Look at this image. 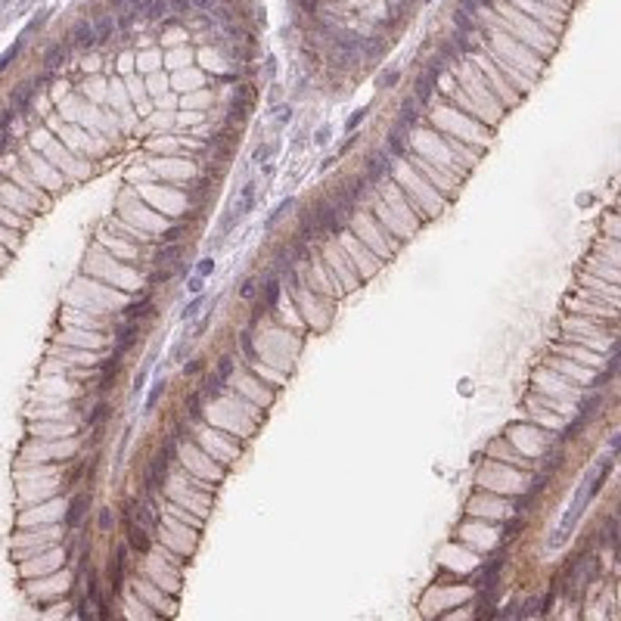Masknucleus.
<instances>
[{"mask_svg":"<svg viewBox=\"0 0 621 621\" xmlns=\"http://www.w3.org/2000/svg\"><path fill=\"white\" fill-rule=\"evenodd\" d=\"M202 286H205V277H199V274H193V277L186 280V289H189L193 295H199V292H202Z\"/></svg>","mask_w":621,"mask_h":621,"instance_id":"27","label":"nucleus"},{"mask_svg":"<svg viewBox=\"0 0 621 621\" xmlns=\"http://www.w3.org/2000/svg\"><path fill=\"white\" fill-rule=\"evenodd\" d=\"M97 522H100V528H103V531H109V528H112V513L103 507V510H100V516H97Z\"/></svg>","mask_w":621,"mask_h":621,"instance_id":"30","label":"nucleus"},{"mask_svg":"<svg viewBox=\"0 0 621 621\" xmlns=\"http://www.w3.org/2000/svg\"><path fill=\"white\" fill-rule=\"evenodd\" d=\"M211 270H214V258H202V261L196 264V274H199V277H211Z\"/></svg>","mask_w":621,"mask_h":621,"instance_id":"28","label":"nucleus"},{"mask_svg":"<svg viewBox=\"0 0 621 621\" xmlns=\"http://www.w3.org/2000/svg\"><path fill=\"white\" fill-rule=\"evenodd\" d=\"M385 152L392 155V159H407V155L413 152V146H410V131L395 125L392 131H388V137H385Z\"/></svg>","mask_w":621,"mask_h":621,"instance_id":"5","label":"nucleus"},{"mask_svg":"<svg viewBox=\"0 0 621 621\" xmlns=\"http://www.w3.org/2000/svg\"><path fill=\"white\" fill-rule=\"evenodd\" d=\"M205 410H208V398H205L202 388H196V392L186 395V416H189L193 422H199V419L205 416Z\"/></svg>","mask_w":621,"mask_h":621,"instance_id":"13","label":"nucleus"},{"mask_svg":"<svg viewBox=\"0 0 621 621\" xmlns=\"http://www.w3.org/2000/svg\"><path fill=\"white\" fill-rule=\"evenodd\" d=\"M367 180H370V186H382L388 177L395 174V159L388 155L385 149H376L370 159H367Z\"/></svg>","mask_w":621,"mask_h":621,"instance_id":"2","label":"nucleus"},{"mask_svg":"<svg viewBox=\"0 0 621 621\" xmlns=\"http://www.w3.org/2000/svg\"><path fill=\"white\" fill-rule=\"evenodd\" d=\"M367 112H370V106H364V109L351 112V118H348V125H345V128H348V131H357V128H361V122L367 118Z\"/></svg>","mask_w":621,"mask_h":621,"instance_id":"26","label":"nucleus"},{"mask_svg":"<svg viewBox=\"0 0 621 621\" xmlns=\"http://www.w3.org/2000/svg\"><path fill=\"white\" fill-rule=\"evenodd\" d=\"M177 261H180V246H177V243H162L159 249L152 252V264H155V267L177 264Z\"/></svg>","mask_w":621,"mask_h":621,"instance_id":"14","label":"nucleus"},{"mask_svg":"<svg viewBox=\"0 0 621 621\" xmlns=\"http://www.w3.org/2000/svg\"><path fill=\"white\" fill-rule=\"evenodd\" d=\"M289 208H292V199H283V202H280V205H277V208H274V211H270V214H267V221H264V227H267V230H274V227H277V224H280V221H283V214H286V211H289Z\"/></svg>","mask_w":621,"mask_h":621,"instance_id":"20","label":"nucleus"},{"mask_svg":"<svg viewBox=\"0 0 621 621\" xmlns=\"http://www.w3.org/2000/svg\"><path fill=\"white\" fill-rule=\"evenodd\" d=\"M134 519L146 528V531H159V510H155V500L146 497L143 503H134Z\"/></svg>","mask_w":621,"mask_h":621,"instance_id":"8","label":"nucleus"},{"mask_svg":"<svg viewBox=\"0 0 621 621\" xmlns=\"http://www.w3.org/2000/svg\"><path fill=\"white\" fill-rule=\"evenodd\" d=\"M270 152H274V146H270V143H261V146L255 149V162H267Z\"/></svg>","mask_w":621,"mask_h":621,"instance_id":"29","label":"nucleus"},{"mask_svg":"<svg viewBox=\"0 0 621 621\" xmlns=\"http://www.w3.org/2000/svg\"><path fill=\"white\" fill-rule=\"evenodd\" d=\"M329 137H332V131H329V128H326V125H323V128H320V131H317V134H314V143H320V146H326V143H329Z\"/></svg>","mask_w":621,"mask_h":621,"instance_id":"31","label":"nucleus"},{"mask_svg":"<svg viewBox=\"0 0 621 621\" xmlns=\"http://www.w3.org/2000/svg\"><path fill=\"white\" fill-rule=\"evenodd\" d=\"M202 304H205V295H202V292H199V295H193L189 304L183 307V314H180V317H183V320H193V317H196L199 310H202Z\"/></svg>","mask_w":621,"mask_h":621,"instance_id":"22","label":"nucleus"},{"mask_svg":"<svg viewBox=\"0 0 621 621\" xmlns=\"http://www.w3.org/2000/svg\"><path fill=\"white\" fill-rule=\"evenodd\" d=\"M87 510H90V494H78V497L68 503V510H65V525H68V528H78V525L84 522Z\"/></svg>","mask_w":621,"mask_h":621,"instance_id":"9","label":"nucleus"},{"mask_svg":"<svg viewBox=\"0 0 621 621\" xmlns=\"http://www.w3.org/2000/svg\"><path fill=\"white\" fill-rule=\"evenodd\" d=\"M140 336H143V323H140V320H125V317H122V323H115V354L131 351Z\"/></svg>","mask_w":621,"mask_h":621,"instance_id":"3","label":"nucleus"},{"mask_svg":"<svg viewBox=\"0 0 621 621\" xmlns=\"http://www.w3.org/2000/svg\"><path fill=\"white\" fill-rule=\"evenodd\" d=\"M398 78H401V75H398V68H392V71H385V78H382V81H379V87H392V84L398 81Z\"/></svg>","mask_w":621,"mask_h":621,"instance_id":"32","label":"nucleus"},{"mask_svg":"<svg viewBox=\"0 0 621 621\" xmlns=\"http://www.w3.org/2000/svg\"><path fill=\"white\" fill-rule=\"evenodd\" d=\"M125 537H128V547L137 556L149 553V547H152V531H146L137 519H125Z\"/></svg>","mask_w":621,"mask_h":621,"instance_id":"4","label":"nucleus"},{"mask_svg":"<svg viewBox=\"0 0 621 621\" xmlns=\"http://www.w3.org/2000/svg\"><path fill=\"white\" fill-rule=\"evenodd\" d=\"M274 115H277V122H280V125H286V122H289V115H292V109H289V106H280Z\"/></svg>","mask_w":621,"mask_h":621,"instance_id":"34","label":"nucleus"},{"mask_svg":"<svg viewBox=\"0 0 621 621\" xmlns=\"http://www.w3.org/2000/svg\"><path fill=\"white\" fill-rule=\"evenodd\" d=\"M152 298L149 295H137L134 301H128L125 307H122V317L125 320H143V317H152Z\"/></svg>","mask_w":621,"mask_h":621,"instance_id":"10","label":"nucleus"},{"mask_svg":"<svg viewBox=\"0 0 621 621\" xmlns=\"http://www.w3.org/2000/svg\"><path fill=\"white\" fill-rule=\"evenodd\" d=\"M177 460V441L174 438H168L159 450H155L152 457H149V463H146V469H143V488L149 491V494H155V491H162L165 488V482H168V472H171V463Z\"/></svg>","mask_w":621,"mask_h":621,"instance_id":"1","label":"nucleus"},{"mask_svg":"<svg viewBox=\"0 0 621 621\" xmlns=\"http://www.w3.org/2000/svg\"><path fill=\"white\" fill-rule=\"evenodd\" d=\"M183 233H186V224H183V221H180V224H171V227H165V233H162V243H180Z\"/></svg>","mask_w":621,"mask_h":621,"instance_id":"21","label":"nucleus"},{"mask_svg":"<svg viewBox=\"0 0 621 621\" xmlns=\"http://www.w3.org/2000/svg\"><path fill=\"white\" fill-rule=\"evenodd\" d=\"M125 575H128V550H118L109 562V587H112V593H122Z\"/></svg>","mask_w":621,"mask_h":621,"instance_id":"7","label":"nucleus"},{"mask_svg":"<svg viewBox=\"0 0 621 621\" xmlns=\"http://www.w3.org/2000/svg\"><path fill=\"white\" fill-rule=\"evenodd\" d=\"M174 357H177V361H186V357H189V345H186V342H180V345L174 348Z\"/></svg>","mask_w":621,"mask_h":621,"instance_id":"33","label":"nucleus"},{"mask_svg":"<svg viewBox=\"0 0 621 621\" xmlns=\"http://www.w3.org/2000/svg\"><path fill=\"white\" fill-rule=\"evenodd\" d=\"M174 270H177V264H165V267H155L152 274H149V286H165V283H171V280L177 277Z\"/></svg>","mask_w":621,"mask_h":621,"instance_id":"16","label":"nucleus"},{"mask_svg":"<svg viewBox=\"0 0 621 621\" xmlns=\"http://www.w3.org/2000/svg\"><path fill=\"white\" fill-rule=\"evenodd\" d=\"M252 208H255V183L249 180V183L240 189V199H236V205H233V211H236L240 218H246Z\"/></svg>","mask_w":621,"mask_h":621,"instance_id":"15","label":"nucleus"},{"mask_svg":"<svg viewBox=\"0 0 621 621\" xmlns=\"http://www.w3.org/2000/svg\"><path fill=\"white\" fill-rule=\"evenodd\" d=\"M255 295H258V280H255V277L243 280V283H240V298H243V301H252Z\"/></svg>","mask_w":621,"mask_h":621,"instance_id":"24","label":"nucleus"},{"mask_svg":"<svg viewBox=\"0 0 621 621\" xmlns=\"http://www.w3.org/2000/svg\"><path fill=\"white\" fill-rule=\"evenodd\" d=\"M199 388L205 392V398H208V404H214L221 395H224V388H227V382L218 376V370H208V373H202V379H199Z\"/></svg>","mask_w":621,"mask_h":621,"instance_id":"11","label":"nucleus"},{"mask_svg":"<svg viewBox=\"0 0 621 621\" xmlns=\"http://www.w3.org/2000/svg\"><path fill=\"white\" fill-rule=\"evenodd\" d=\"M171 438L180 444V441H193V419L189 416H183V419H177L174 422V432H171Z\"/></svg>","mask_w":621,"mask_h":621,"instance_id":"17","label":"nucleus"},{"mask_svg":"<svg viewBox=\"0 0 621 621\" xmlns=\"http://www.w3.org/2000/svg\"><path fill=\"white\" fill-rule=\"evenodd\" d=\"M255 332H258V326H252V323H249V326H246V329L240 332V351L246 354V364H252V367H255V364L261 361L258 348H255Z\"/></svg>","mask_w":621,"mask_h":621,"instance_id":"12","label":"nucleus"},{"mask_svg":"<svg viewBox=\"0 0 621 621\" xmlns=\"http://www.w3.org/2000/svg\"><path fill=\"white\" fill-rule=\"evenodd\" d=\"M205 370V361L202 357H189L186 364H183V376H199Z\"/></svg>","mask_w":621,"mask_h":621,"instance_id":"25","label":"nucleus"},{"mask_svg":"<svg viewBox=\"0 0 621 621\" xmlns=\"http://www.w3.org/2000/svg\"><path fill=\"white\" fill-rule=\"evenodd\" d=\"M214 370H218V376H221L224 382H230V379H233V357H230V354H221Z\"/></svg>","mask_w":621,"mask_h":621,"instance_id":"23","label":"nucleus"},{"mask_svg":"<svg viewBox=\"0 0 621 621\" xmlns=\"http://www.w3.org/2000/svg\"><path fill=\"white\" fill-rule=\"evenodd\" d=\"M162 392H165V379H162V376H159V379H155V382H152V388H149V395H146V401H143V410H146V413H149V410H152V407H155V404H159V398H162Z\"/></svg>","mask_w":621,"mask_h":621,"instance_id":"18","label":"nucleus"},{"mask_svg":"<svg viewBox=\"0 0 621 621\" xmlns=\"http://www.w3.org/2000/svg\"><path fill=\"white\" fill-rule=\"evenodd\" d=\"M109 413H112V407H109L106 401H100V404L87 413V422H84V425H103V422L109 419Z\"/></svg>","mask_w":621,"mask_h":621,"instance_id":"19","label":"nucleus"},{"mask_svg":"<svg viewBox=\"0 0 621 621\" xmlns=\"http://www.w3.org/2000/svg\"><path fill=\"white\" fill-rule=\"evenodd\" d=\"M258 295L264 298V304L270 307V310H277L280 307V295H283V280L274 274V270H270V274L258 283Z\"/></svg>","mask_w":621,"mask_h":621,"instance_id":"6","label":"nucleus"}]
</instances>
